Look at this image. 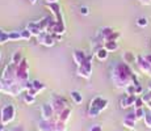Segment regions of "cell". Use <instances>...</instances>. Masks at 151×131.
Here are the masks:
<instances>
[{
	"mask_svg": "<svg viewBox=\"0 0 151 131\" xmlns=\"http://www.w3.org/2000/svg\"><path fill=\"white\" fill-rule=\"evenodd\" d=\"M110 80L117 89H126L129 85H139L137 75L127 63L118 62L110 68Z\"/></svg>",
	"mask_w": 151,
	"mask_h": 131,
	"instance_id": "6da1fadb",
	"label": "cell"
},
{
	"mask_svg": "<svg viewBox=\"0 0 151 131\" xmlns=\"http://www.w3.org/2000/svg\"><path fill=\"white\" fill-rule=\"evenodd\" d=\"M109 105V101L106 98H103V97H95L91 100V102L88 105V109H87V114H88L89 118H96L100 115L101 112L108 107Z\"/></svg>",
	"mask_w": 151,
	"mask_h": 131,
	"instance_id": "7a4b0ae2",
	"label": "cell"
},
{
	"mask_svg": "<svg viewBox=\"0 0 151 131\" xmlns=\"http://www.w3.org/2000/svg\"><path fill=\"white\" fill-rule=\"evenodd\" d=\"M16 118V109L12 104H7L1 107V112H0V122L3 125H9L11 122L14 121Z\"/></svg>",
	"mask_w": 151,
	"mask_h": 131,
	"instance_id": "3957f363",
	"label": "cell"
},
{
	"mask_svg": "<svg viewBox=\"0 0 151 131\" xmlns=\"http://www.w3.org/2000/svg\"><path fill=\"white\" fill-rule=\"evenodd\" d=\"M16 79L20 84H22L25 88V83L29 81V63L24 59L19 66L16 67Z\"/></svg>",
	"mask_w": 151,
	"mask_h": 131,
	"instance_id": "277c9868",
	"label": "cell"
},
{
	"mask_svg": "<svg viewBox=\"0 0 151 131\" xmlns=\"http://www.w3.org/2000/svg\"><path fill=\"white\" fill-rule=\"evenodd\" d=\"M37 39L41 45L46 46V47H53L55 42H57V37H55L54 33H41L37 37Z\"/></svg>",
	"mask_w": 151,
	"mask_h": 131,
	"instance_id": "5b68a950",
	"label": "cell"
},
{
	"mask_svg": "<svg viewBox=\"0 0 151 131\" xmlns=\"http://www.w3.org/2000/svg\"><path fill=\"white\" fill-rule=\"evenodd\" d=\"M51 106H53V109L55 112V117H57L58 114H60V113H62L66 107H68L66 100L63 97H59V96H55V97H53V100H51Z\"/></svg>",
	"mask_w": 151,
	"mask_h": 131,
	"instance_id": "8992f818",
	"label": "cell"
},
{
	"mask_svg": "<svg viewBox=\"0 0 151 131\" xmlns=\"http://www.w3.org/2000/svg\"><path fill=\"white\" fill-rule=\"evenodd\" d=\"M41 115L42 121H53L55 119V112L51 104H43L41 106Z\"/></svg>",
	"mask_w": 151,
	"mask_h": 131,
	"instance_id": "52a82bcc",
	"label": "cell"
},
{
	"mask_svg": "<svg viewBox=\"0 0 151 131\" xmlns=\"http://www.w3.org/2000/svg\"><path fill=\"white\" fill-rule=\"evenodd\" d=\"M135 63H137L139 71L143 72V74H146V75H149V76H151V64L146 60V58L142 57V55H138L137 62Z\"/></svg>",
	"mask_w": 151,
	"mask_h": 131,
	"instance_id": "ba28073f",
	"label": "cell"
},
{
	"mask_svg": "<svg viewBox=\"0 0 151 131\" xmlns=\"http://www.w3.org/2000/svg\"><path fill=\"white\" fill-rule=\"evenodd\" d=\"M46 5L50 8V11H51V13H53L55 21H63L62 9H60L59 3H46Z\"/></svg>",
	"mask_w": 151,
	"mask_h": 131,
	"instance_id": "9c48e42d",
	"label": "cell"
},
{
	"mask_svg": "<svg viewBox=\"0 0 151 131\" xmlns=\"http://www.w3.org/2000/svg\"><path fill=\"white\" fill-rule=\"evenodd\" d=\"M135 100H137V96L135 94H125L120 100V107L121 109H127V107L134 106Z\"/></svg>",
	"mask_w": 151,
	"mask_h": 131,
	"instance_id": "30bf717a",
	"label": "cell"
},
{
	"mask_svg": "<svg viewBox=\"0 0 151 131\" xmlns=\"http://www.w3.org/2000/svg\"><path fill=\"white\" fill-rule=\"evenodd\" d=\"M137 122H138V119H137L135 113L134 112L129 113V114L124 118V126L127 127V129H130V130H133L135 127V123H137Z\"/></svg>",
	"mask_w": 151,
	"mask_h": 131,
	"instance_id": "8fae6325",
	"label": "cell"
},
{
	"mask_svg": "<svg viewBox=\"0 0 151 131\" xmlns=\"http://www.w3.org/2000/svg\"><path fill=\"white\" fill-rule=\"evenodd\" d=\"M87 57H88V55H86V52L82 50H75L72 52V60H74V63L76 66H82L83 63L86 62Z\"/></svg>",
	"mask_w": 151,
	"mask_h": 131,
	"instance_id": "7c38bea8",
	"label": "cell"
},
{
	"mask_svg": "<svg viewBox=\"0 0 151 131\" xmlns=\"http://www.w3.org/2000/svg\"><path fill=\"white\" fill-rule=\"evenodd\" d=\"M38 131H57L55 130V119H53V121H41L38 123Z\"/></svg>",
	"mask_w": 151,
	"mask_h": 131,
	"instance_id": "4fadbf2b",
	"label": "cell"
},
{
	"mask_svg": "<svg viewBox=\"0 0 151 131\" xmlns=\"http://www.w3.org/2000/svg\"><path fill=\"white\" fill-rule=\"evenodd\" d=\"M95 57H96V59L99 60V62H105V60L108 59V57H109V51L103 46V47H100V49H97L96 50Z\"/></svg>",
	"mask_w": 151,
	"mask_h": 131,
	"instance_id": "5bb4252c",
	"label": "cell"
},
{
	"mask_svg": "<svg viewBox=\"0 0 151 131\" xmlns=\"http://www.w3.org/2000/svg\"><path fill=\"white\" fill-rule=\"evenodd\" d=\"M24 60V57H22V52L20 51V50H17V51H14L13 52V55H12V58H11V63H12L13 66H19L20 63Z\"/></svg>",
	"mask_w": 151,
	"mask_h": 131,
	"instance_id": "9a60e30c",
	"label": "cell"
},
{
	"mask_svg": "<svg viewBox=\"0 0 151 131\" xmlns=\"http://www.w3.org/2000/svg\"><path fill=\"white\" fill-rule=\"evenodd\" d=\"M104 47L109 52H114L118 50L120 45H118V41H106V42H104Z\"/></svg>",
	"mask_w": 151,
	"mask_h": 131,
	"instance_id": "2e32d148",
	"label": "cell"
},
{
	"mask_svg": "<svg viewBox=\"0 0 151 131\" xmlns=\"http://www.w3.org/2000/svg\"><path fill=\"white\" fill-rule=\"evenodd\" d=\"M27 29L29 31L32 33V36L33 37H38L40 34L42 33L41 30H40V28H38V25H37V21H33V22H30L28 26H27Z\"/></svg>",
	"mask_w": 151,
	"mask_h": 131,
	"instance_id": "e0dca14e",
	"label": "cell"
},
{
	"mask_svg": "<svg viewBox=\"0 0 151 131\" xmlns=\"http://www.w3.org/2000/svg\"><path fill=\"white\" fill-rule=\"evenodd\" d=\"M71 118V110L68 109V107H66L65 110H63L60 114H58L57 117H55V119H59V121H62V122H66L67 123L68 122V119Z\"/></svg>",
	"mask_w": 151,
	"mask_h": 131,
	"instance_id": "ac0fdd59",
	"label": "cell"
},
{
	"mask_svg": "<svg viewBox=\"0 0 151 131\" xmlns=\"http://www.w3.org/2000/svg\"><path fill=\"white\" fill-rule=\"evenodd\" d=\"M66 33V25L63 21H57L55 22V28H54V34L58 36H63Z\"/></svg>",
	"mask_w": 151,
	"mask_h": 131,
	"instance_id": "d6986e66",
	"label": "cell"
},
{
	"mask_svg": "<svg viewBox=\"0 0 151 131\" xmlns=\"http://www.w3.org/2000/svg\"><path fill=\"white\" fill-rule=\"evenodd\" d=\"M50 17H43L42 20H40V21H37V25H38L40 30L42 31V33H46V30H47V26H49V22H50Z\"/></svg>",
	"mask_w": 151,
	"mask_h": 131,
	"instance_id": "ffe728a7",
	"label": "cell"
},
{
	"mask_svg": "<svg viewBox=\"0 0 151 131\" xmlns=\"http://www.w3.org/2000/svg\"><path fill=\"white\" fill-rule=\"evenodd\" d=\"M124 62L127 63V64L130 66L132 63H135V62H137V57H135L133 52L126 51V52H124Z\"/></svg>",
	"mask_w": 151,
	"mask_h": 131,
	"instance_id": "44dd1931",
	"label": "cell"
},
{
	"mask_svg": "<svg viewBox=\"0 0 151 131\" xmlns=\"http://www.w3.org/2000/svg\"><path fill=\"white\" fill-rule=\"evenodd\" d=\"M92 60H93V55H88L86 62L82 64V67L88 72V74H92Z\"/></svg>",
	"mask_w": 151,
	"mask_h": 131,
	"instance_id": "7402d4cb",
	"label": "cell"
},
{
	"mask_svg": "<svg viewBox=\"0 0 151 131\" xmlns=\"http://www.w3.org/2000/svg\"><path fill=\"white\" fill-rule=\"evenodd\" d=\"M71 100L74 101L76 105H79V104H82L83 102V96H82V93H80L79 91H72L71 92Z\"/></svg>",
	"mask_w": 151,
	"mask_h": 131,
	"instance_id": "603a6c76",
	"label": "cell"
},
{
	"mask_svg": "<svg viewBox=\"0 0 151 131\" xmlns=\"http://www.w3.org/2000/svg\"><path fill=\"white\" fill-rule=\"evenodd\" d=\"M21 96H22V101H24L27 105H33L36 102V97H34V96H30L28 92H24Z\"/></svg>",
	"mask_w": 151,
	"mask_h": 131,
	"instance_id": "cb8c5ba5",
	"label": "cell"
},
{
	"mask_svg": "<svg viewBox=\"0 0 151 131\" xmlns=\"http://www.w3.org/2000/svg\"><path fill=\"white\" fill-rule=\"evenodd\" d=\"M76 74H78V76L79 77H83V79H86V80H89V77H91V74H88V72H87L82 66H78Z\"/></svg>",
	"mask_w": 151,
	"mask_h": 131,
	"instance_id": "d4e9b609",
	"label": "cell"
},
{
	"mask_svg": "<svg viewBox=\"0 0 151 131\" xmlns=\"http://www.w3.org/2000/svg\"><path fill=\"white\" fill-rule=\"evenodd\" d=\"M21 39V34H20V31H9L8 33V41H11V42H16V41H20Z\"/></svg>",
	"mask_w": 151,
	"mask_h": 131,
	"instance_id": "484cf974",
	"label": "cell"
},
{
	"mask_svg": "<svg viewBox=\"0 0 151 131\" xmlns=\"http://www.w3.org/2000/svg\"><path fill=\"white\" fill-rule=\"evenodd\" d=\"M113 31H114V30H113V28H110V26H105V28H103V29H101V30H100L101 39L104 41V39L106 38V37L109 36V34H112Z\"/></svg>",
	"mask_w": 151,
	"mask_h": 131,
	"instance_id": "4316f807",
	"label": "cell"
},
{
	"mask_svg": "<svg viewBox=\"0 0 151 131\" xmlns=\"http://www.w3.org/2000/svg\"><path fill=\"white\" fill-rule=\"evenodd\" d=\"M32 83H33V88L36 89V91L38 92V93H40V92H42V91H45V89H46V85L42 83V81H40V80H33Z\"/></svg>",
	"mask_w": 151,
	"mask_h": 131,
	"instance_id": "83f0119b",
	"label": "cell"
},
{
	"mask_svg": "<svg viewBox=\"0 0 151 131\" xmlns=\"http://www.w3.org/2000/svg\"><path fill=\"white\" fill-rule=\"evenodd\" d=\"M55 130L57 131H67V125L66 122H62L59 119H55Z\"/></svg>",
	"mask_w": 151,
	"mask_h": 131,
	"instance_id": "f1b7e54d",
	"label": "cell"
},
{
	"mask_svg": "<svg viewBox=\"0 0 151 131\" xmlns=\"http://www.w3.org/2000/svg\"><path fill=\"white\" fill-rule=\"evenodd\" d=\"M120 38H121V33H120V31H116L114 30L112 34H109V36L104 39V42H106V41H118Z\"/></svg>",
	"mask_w": 151,
	"mask_h": 131,
	"instance_id": "f546056e",
	"label": "cell"
},
{
	"mask_svg": "<svg viewBox=\"0 0 151 131\" xmlns=\"http://www.w3.org/2000/svg\"><path fill=\"white\" fill-rule=\"evenodd\" d=\"M134 113H135V115H137V119L138 121H141V119H143L145 118V115H146V110H145V107H139V109H135L134 110Z\"/></svg>",
	"mask_w": 151,
	"mask_h": 131,
	"instance_id": "4dcf8cb0",
	"label": "cell"
},
{
	"mask_svg": "<svg viewBox=\"0 0 151 131\" xmlns=\"http://www.w3.org/2000/svg\"><path fill=\"white\" fill-rule=\"evenodd\" d=\"M137 25L141 26V28H146V26L149 25V20H147V17H138L137 19Z\"/></svg>",
	"mask_w": 151,
	"mask_h": 131,
	"instance_id": "1f68e13d",
	"label": "cell"
},
{
	"mask_svg": "<svg viewBox=\"0 0 151 131\" xmlns=\"http://www.w3.org/2000/svg\"><path fill=\"white\" fill-rule=\"evenodd\" d=\"M20 34H21V39H24V41H29L32 37H33V36H32V33L28 30V29L21 30V31H20Z\"/></svg>",
	"mask_w": 151,
	"mask_h": 131,
	"instance_id": "d6a6232c",
	"label": "cell"
},
{
	"mask_svg": "<svg viewBox=\"0 0 151 131\" xmlns=\"http://www.w3.org/2000/svg\"><path fill=\"white\" fill-rule=\"evenodd\" d=\"M5 42H8V33L0 29V45H4Z\"/></svg>",
	"mask_w": 151,
	"mask_h": 131,
	"instance_id": "836d02e7",
	"label": "cell"
},
{
	"mask_svg": "<svg viewBox=\"0 0 151 131\" xmlns=\"http://www.w3.org/2000/svg\"><path fill=\"white\" fill-rule=\"evenodd\" d=\"M143 106H145V101H143V98H142V96L141 97L137 96V100H135V102H134V109H139V107H143Z\"/></svg>",
	"mask_w": 151,
	"mask_h": 131,
	"instance_id": "e575fe53",
	"label": "cell"
},
{
	"mask_svg": "<svg viewBox=\"0 0 151 131\" xmlns=\"http://www.w3.org/2000/svg\"><path fill=\"white\" fill-rule=\"evenodd\" d=\"M143 121H145V125H146V127H149V129H151V112L146 113V115H145Z\"/></svg>",
	"mask_w": 151,
	"mask_h": 131,
	"instance_id": "d590c367",
	"label": "cell"
},
{
	"mask_svg": "<svg viewBox=\"0 0 151 131\" xmlns=\"http://www.w3.org/2000/svg\"><path fill=\"white\" fill-rule=\"evenodd\" d=\"M79 12L82 16H88L89 14V8L87 7V5H82V7L79 8Z\"/></svg>",
	"mask_w": 151,
	"mask_h": 131,
	"instance_id": "8d00e7d4",
	"label": "cell"
},
{
	"mask_svg": "<svg viewBox=\"0 0 151 131\" xmlns=\"http://www.w3.org/2000/svg\"><path fill=\"white\" fill-rule=\"evenodd\" d=\"M125 91H126V94H135V85H134V84H132V85H129L126 89H125ZM135 96H137V94H135Z\"/></svg>",
	"mask_w": 151,
	"mask_h": 131,
	"instance_id": "74e56055",
	"label": "cell"
},
{
	"mask_svg": "<svg viewBox=\"0 0 151 131\" xmlns=\"http://www.w3.org/2000/svg\"><path fill=\"white\" fill-rule=\"evenodd\" d=\"M135 94H143V88H142V85L139 84V85H135Z\"/></svg>",
	"mask_w": 151,
	"mask_h": 131,
	"instance_id": "f35d334b",
	"label": "cell"
},
{
	"mask_svg": "<svg viewBox=\"0 0 151 131\" xmlns=\"http://www.w3.org/2000/svg\"><path fill=\"white\" fill-rule=\"evenodd\" d=\"M89 131H103V127L99 126V125H95V126H92L91 129H89Z\"/></svg>",
	"mask_w": 151,
	"mask_h": 131,
	"instance_id": "ab89813d",
	"label": "cell"
},
{
	"mask_svg": "<svg viewBox=\"0 0 151 131\" xmlns=\"http://www.w3.org/2000/svg\"><path fill=\"white\" fill-rule=\"evenodd\" d=\"M27 92H28V93H29V94H30V96H34V97H36V96L38 94V92H37V91H36V89H34V88L29 89V91H27Z\"/></svg>",
	"mask_w": 151,
	"mask_h": 131,
	"instance_id": "60d3db41",
	"label": "cell"
},
{
	"mask_svg": "<svg viewBox=\"0 0 151 131\" xmlns=\"http://www.w3.org/2000/svg\"><path fill=\"white\" fill-rule=\"evenodd\" d=\"M139 3L143 5H150L151 4V0H139Z\"/></svg>",
	"mask_w": 151,
	"mask_h": 131,
	"instance_id": "b9f144b4",
	"label": "cell"
},
{
	"mask_svg": "<svg viewBox=\"0 0 151 131\" xmlns=\"http://www.w3.org/2000/svg\"><path fill=\"white\" fill-rule=\"evenodd\" d=\"M145 58H146V60H147V62H149L150 64H151V54H147V55H145Z\"/></svg>",
	"mask_w": 151,
	"mask_h": 131,
	"instance_id": "7bdbcfd3",
	"label": "cell"
},
{
	"mask_svg": "<svg viewBox=\"0 0 151 131\" xmlns=\"http://www.w3.org/2000/svg\"><path fill=\"white\" fill-rule=\"evenodd\" d=\"M4 129H5V125H3L1 122H0V131H4Z\"/></svg>",
	"mask_w": 151,
	"mask_h": 131,
	"instance_id": "ee69618b",
	"label": "cell"
},
{
	"mask_svg": "<svg viewBox=\"0 0 151 131\" xmlns=\"http://www.w3.org/2000/svg\"><path fill=\"white\" fill-rule=\"evenodd\" d=\"M12 131H24V129H22V127H16V129H13Z\"/></svg>",
	"mask_w": 151,
	"mask_h": 131,
	"instance_id": "f6af8a7d",
	"label": "cell"
},
{
	"mask_svg": "<svg viewBox=\"0 0 151 131\" xmlns=\"http://www.w3.org/2000/svg\"><path fill=\"white\" fill-rule=\"evenodd\" d=\"M46 3H58V0H46Z\"/></svg>",
	"mask_w": 151,
	"mask_h": 131,
	"instance_id": "bcb514c9",
	"label": "cell"
},
{
	"mask_svg": "<svg viewBox=\"0 0 151 131\" xmlns=\"http://www.w3.org/2000/svg\"><path fill=\"white\" fill-rule=\"evenodd\" d=\"M29 1H30V4H33V5H34L37 1H38V0H29Z\"/></svg>",
	"mask_w": 151,
	"mask_h": 131,
	"instance_id": "7dc6e473",
	"label": "cell"
},
{
	"mask_svg": "<svg viewBox=\"0 0 151 131\" xmlns=\"http://www.w3.org/2000/svg\"><path fill=\"white\" fill-rule=\"evenodd\" d=\"M3 91V85H1V80H0V92Z\"/></svg>",
	"mask_w": 151,
	"mask_h": 131,
	"instance_id": "c3c4849f",
	"label": "cell"
},
{
	"mask_svg": "<svg viewBox=\"0 0 151 131\" xmlns=\"http://www.w3.org/2000/svg\"><path fill=\"white\" fill-rule=\"evenodd\" d=\"M0 60H1V51H0Z\"/></svg>",
	"mask_w": 151,
	"mask_h": 131,
	"instance_id": "681fc988",
	"label": "cell"
},
{
	"mask_svg": "<svg viewBox=\"0 0 151 131\" xmlns=\"http://www.w3.org/2000/svg\"><path fill=\"white\" fill-rule=\"evenodd\" d=\"M150 112H151V110H150Z\"/></svg>",
	"mask_w": 151,
	"mask_h": 131,
	"instance_id": "f907efd6",
	"label": "cell"
}]
</instances>
